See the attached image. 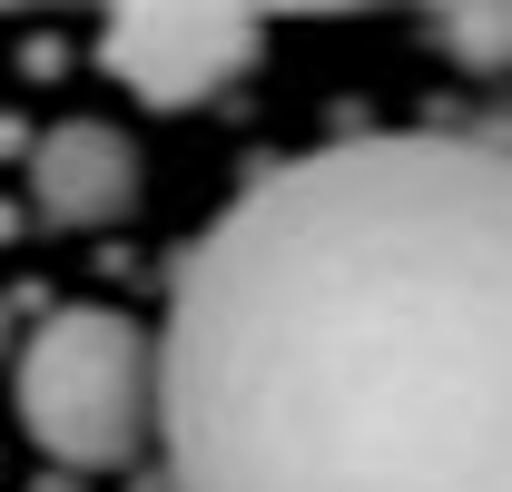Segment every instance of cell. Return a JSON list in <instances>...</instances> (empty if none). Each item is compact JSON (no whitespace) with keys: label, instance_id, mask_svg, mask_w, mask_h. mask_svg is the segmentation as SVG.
Wrapping results in <instances>:
<instances>
[{"label":"cell","instance_id":"obj_6","mask_svg":"<svg viewBox=\"0 0 512 492\" xmlns=\"http://www.w3.org/2000/svg\"><path fill=\"white\" fill-rule=\"evenodd\" d=\"M138 492H168V473H148V483H138Z\"/></svg>","mask_w":512,"mask_h":492},{"label":"cell","instance_id":"obj_4","mask_svg":"<svg viewBox=\"0 0 512 492\" xmlns=\"http://www.w3.org/2000/svg\"><path fill=\"white\" fill-rule=\"evenodd\" d=\"M128 197H138V148L119 128L60 119L30 148V207L50 227H109V217H128Z\"/></svg>","mask_w":512,"mask_h":492},{"label":"cell","instance_id":"obj_7","mask_svg":"<svg viewBox=\"0 0 512 492\" xmlns=\"http://www.w3.org/2000/svg\"><path fill=\"white\" fill-rule=\"evenodd\" d=\"M0 345H10V315H0Z\"/></svg>","mask_w":512,"mask_h":492},{"label":"cell","instance_id":"obj_5","mask_svg":"<svg viewBox=\"0 0 512 492\" xmlns=\"http://www.w3.org/2000/svg\"><path fill=\"white\" fill-rule=\"evenodd\" d=\"M434 40H444L463 69H503L512 20H503V10H434Z\"/></svg>","mask_w":512,"mask_h":492},{"label":"cell","instance_id":"obj_3","mask_svg":"<svg viewBox=\"0 0 512 492\" xmlns=\"http://www.w3.org/2000/svg\"><path fill=\"white\" fill-rule=\"evenodd\" d=\"M256 60V20L247 10H119L109 20V79H128L158 109L217 99L237 69Z\"/></svg>","mask_w":512,"mask_h":492},{"label":"cell","instance_id":"obj_1","mask_svg":"<svg viewBox=\"0 0 512 492\" xmlns=\"http://www.w3.org/2000/svg\"><path fill=\"white\" fill-rule=\"evenodd\" d=\"M148 414L168 492H512L503 128L266 168L178 256Z\"/></svg>","mask_w":512,"mask_h":492},{"label":"cell","instance_id":"obj_2","mask_svg":"<svg viewBox=\"0 0 512 492\" xmlns=\"http://www.w3.org/2000/svg\"><path fill=\"white\" fill-rule=\"evenodd\" d=\"M20 424L69 473H119L148 433V345L109 306H60L20 345Z\"/></svg>","mask_w":512,"mask_h":492}]
</instances>
